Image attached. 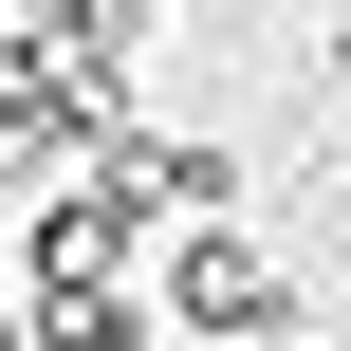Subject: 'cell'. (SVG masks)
I'll list each match as a JSON object with an SVG mask.
<instances>
[{
    "mask_svg": "<svg viewBox=\"0 0 351 351\" xmlns=\"http://www.w3.org/2000/svg\"><path fill=\"white\" fill-rule=\"evenodd\" d=\"M167 315H204V333H241V315H278V278H259V241H185V259H167Z\"/></svg>",
    "mask_w": 351,
    "mask_h": 351,
    "instance_id": "cell-1",
    "label": "cell"
}]
</instances>
